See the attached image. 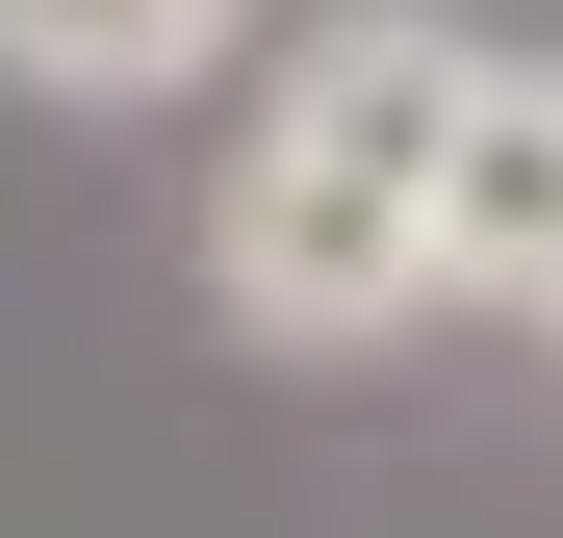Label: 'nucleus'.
Returning <instances> with one entry per match:
<instances>
[{"label":"nucleus","instance_id":"obj_1","mask_svg":"<svg viewBox=\"0 0 563 538\" xmlns=\"http://www.w3.org/2000/svg\"><path fill=\"white\" fill-rule=\"evenodd\" d=\"M461 77L487 26H435V0H333V26H282L256 129L206 179V308L256 359H358L435 308V154H461Z\"/></svg>","mask_w":563,"mask_h":538},{"label":"nucleus","instance_id":"obj_2","mask_svg":"<svg viewBox=\"0 0 563 538\" xmlns=\"http://www.w3.org/2000/svg\"><path fill=\"white\" fill-rule=\"evenodd\" d=\"M435 308H563V52L461 77V154H435Z\"/></svg>","mask_w":563,"mask_h":538},{"label":"nucleus","instance_id":"obj_3","mask_svg":"<svg viewBox=\"0 0 563 538\" xmlns=\"http://www.w3.org/2000/svg\"><path fill=\"white\" fill-rule=\"evenodd\" d=\"M256 0H0V77L26 103H179V77H231Z\"/></svg>","mask_w":563,"mask_h":538},{"label":"nucleus","instance_id":"obj_4","mask_svg":"<svg viewBox=\"0 0 563 538\" xmlns=\"http://www.w3.org/2000/svg\"><path fill=\"white\" fill-rule=\"evenodd\" d=\"M538 333H563V308H538Z\"/></svg>","mask_w":563,"mask_h":538}]
</instances>
